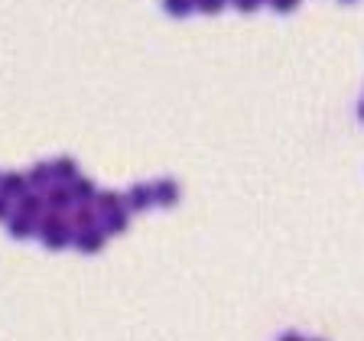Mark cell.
<instances>
[{"label":"cell","mask_w":364,"mask_h":341,"mask_svg":"<svg viewBox=\"0 0 364 341\" xmlns=\"http://www.w3.org/2000/svg\"><path fill=\"white\" fill-rule=\"evenodd\" d=\"M105 234H121V231H127V212H111V215H105V227H101Z\"/></svg>","instance_id":"obj_9"},{"label":"cell","mask_w":364,"mask_h":341,"mask_svg":"<svg viewBox=\"0 0 364 341\" xmlns=\"http://www.w3.org/2000/svg\"><path fill=\"white\" fill-rule=\"evenodd\" d=\"M10 234L14 237H30L33 234V218H26V215L10 218Z\"/></svg>","instance_id":"obj_13"},{"label":"cell","mask_w":364,"mask_h":341,"mask_svg":"<svg viewBox=\"0 0 364 341\" xmlns=\"http://www.w3.org/2000/svg\"><path fill=\"white\" fill-rule=\"evenodd\" d=\"M280 341H303V335H296V332H287V335H283Z\"/></svg>","instance_id":"obj_20"},{"label":"cell","mask_w":364,"mask_h":341,"mask_svg":"<svg viewBox=\"0 0 364 341\" xmlns=\"http://www.w3.org/2000/svg\"><path fill=\"white\" fill-rule=\"evenodd\" d=\"M68 192H72V198H78V202H88V198L98 195V192H95V182H91V179H75V182H68Z\"/></svg>","instance_id":"obj_11"},{"label":"cell","mask_w":364,"mask_h":341,"mask_svg":"<svg viewBox=\"0 0 364 341\" xmlns=\"http://www.w3.org/2000/svg\"><path fill=\"white\" fill-rule=\"evenodd\" d=\"M153 202L176 205V202H179V185H176V182H169V179L156 182V185H153Z\"/></svg>","instance_id":"obj_5"},{"label":"cell","mask_w":364,"mask_h":341,"mask_svg":"<svg viewBox=\"0 0 364 341\" xmlns=\"http://www.w3.org/2000/svg\"><path fill=\"white\" fill-rule=\"evenodd\" d=\"M345 4H351V0H345Z\"/></svg>","instance_id":"obj_22"},{"label":"cell","mask_w":364,"mask_h":341,"mask_svg":"<svg viewBox=\"0 0 364 341\" xmlns=\"http://www.w3.org/2000/svg\"><path fill=\"white\" fill-rule=\"evenodd\" d=\"M316 341H322V338H316Z\"/></svg>","instance_id":"obj_23"},{"label":"cell","mask_w":364,"mask_h":341,"mask_svg":"<svg viewBox=\"0 0 364 341\" xmlns=\"http://www.w3.org/2000/svg\"><path fill=\"white\" fill-rule=\"evenodd\" d=\"M95 212H98V208H91V205H85V202L78 205V208H75V218H72L78 231H85V227H95Z\"/></svg>","instance_id":"obj_12"},{"label":"cell","mask_w":364,"mask_h":341,"mask_svg":"<svg viewBox=\"0 0 364 341\" xmlns=\"http://www.w3.org/2000/svg\"><path fill=\"white\" fill-rule=\"evenodd\" d=\"M46 205H49V212L62 215L72 205V192H68V185H59V189H53L49 195H46Z\"/></svg>","instance_id":"obj_6"},{"label":"cell","mask_w":364,"mask_h":341,"mask_svg":"<svg viewBox=\"0 0 364 341\" xmlns=\"http://www.w3.org/2000/svg\"><path fill=\"white\" fill-rule=\"evenodd\" d=\"M296 4H299V0H270V7L277 10V13H293Z\"/></svg>","instance_id":"obj_17"},{"label":"cell","mask_w":364,"mask_h":341,"mask_svg":"<svg viewBox=\"0 0 364 341\" xmlns=\"http://www.w3.org/2000/svg\"><path fill=\"white\" fill-rule=\"evenodd\" d=\"M124 202H127L130 212H144L146 205L153 202V185H134V189L127 192V198H124Z\"/></svg>","instance_id":"obj_4"},{"label":"cell","mask_w":364,"mask_h":341,"mask_svg":"<svg viewBox=\"0 0 364 341\" xmlns=\"http://www.w3.org/2000/svg\"><path fill=\"white\" fill-rule=\"evenodd\" d=\"M95 208H98L101 215L117 212V208H121V195H117V192H98V195H95Z\"/></svg>","instance_id":"obj_10"},{"label":"cell","mask_w":364,"mask_h":341,"mask_svg":"<svg viewBox=\"0 0 364 341\" xmlns=\"http://www.w3.org/2000/svg\"><path fill=\"white\" fill-rule=\"evenodd\" d=\"M26 182H30L33 189H46V185L53 182V166H46V163H36V166L26 173Z\"/></svg>","instance_id":"obj_7"},{"label":"cell","mask_w":364,"mask_h":341,"mask_svg":"<svg viewBox=\"0 0 364 341\" xmlns=\"http://www.w3.org/2000/svg\"><path fill=\"white\" fill-rule=\"evenodd\" d=\"M39 212H43V198H39V195H23L20 198V215H26V218H36Z\"/></svg>","instance_id":"obj_15"},{"label":"cell","mask_w":364,"mask_h":341,"mask_svg":"<svg viewBox=\"0 0 364 341\" xmlns=\"http://www.w3.org/2000/svg\"><path fill=\"white\" fill-rule=\"evenodd\" d=\"M0 218H7V195H0Z\"/></svg>","instance_id":"obj_19"},{"label":"cell","mask_w":364,"mask_h":341,"mask_svg":"<svg viewBox=\"0 0 364 341\" xmlns=\"http://www.w3.org/2000/svg\"><path fill=\"white\" fill-rule=\"evenodd\" d=\"M39 241H43L46 247L62 250L68 241H75V237H72V231H68V221L53 212V215H46V218L39 221Z\"/></svg>","instance_id":"obj_1"},{"label":"cell","mask_w":364,"mask_h":341,"mask_svg":"<svg viewBox=\"0 0 364 341\" xmlns=\"http://www.w3.org/2000/svg\"><path fill=\"white\" fill-rule=\"evenodd\" d=\"M358 117H361V121H364V101H361V107H358Z\"/></svg>","instance_id":"obj_21"},{"label":"cell","mask_w":364,"mask_h":341,"mask_svg":"<svg viewBox=\"0 0 364 341\" xmlns=\"http://www.w3.org/2000/svg\"><path fill=\"white\" fill-rule=\"evenodd\" d=\"M228 0H196V7L202 10V13H218V10H225Z\"/></svg>","instance_id":"obj_16"},{"label":"cell","mask_w":364,"mask_h":341,"mask_svg":"<svg viewBox=\"0 0 364 341\" xmlns=\"http://www.w3.org/2000/svg\"><path fill=\"white\" fill-rule=\"evenodd\" d=\"M75 247L82 250V254H98V250L105 247V231H98V227H85V231H78Z\"/></svg>","instance_id":"obj_2"},{"label":"cell","mask_w":364,"mask_h":341,"mask_svg":"<svg viewBox=\"0 0 364 341\" xmlns=\"http://www.w3.org/2000/svg\"><path fill=\"white\" fill-rule=\"evenodd\" d=\"M26 189H30V182H26V175L20 173H7V175H0V195H7V198H23L26 195Z\"/></svg>","instance_id":"obj_3"},{"label":"cell","mask_w":364,"mask_h":341,"mask_svg":"<svg viewBox=\"0 0 364 341\" xmlns=\"http://www.w3.org/2000/svg\"><path fill=\"white\" fill-rule=\"evenodd\" d=\"M53 179H59V182H75V179H78L75 163H72V159H55V163H53Z\"/></svg>","instance_id":"obj_8"},{"label":"cell","mask_w":364,"mask_h":341,"mask_svg":"<svg viewBox=\"0 0 364 341\" xmlns=\"http://www.w3.org/2000/svg\"><path fill=\"white\" fill-rule=\"evenodd\" d=\"M260 4H264V0H235V7L241 10V13H254Z\"/></svg>","instance_id":"obj_18"},{"label":"cell","mask_w":364,"mask_h":341,"mask_svg":"<svg viewBox=\"0 0 364 341\" xmlns=\"http://www.w3.org/2000/svg\"><path fill=\"white\" fill-rule=\"evenodd\" d=\"M163 7L169 16H186L196 10V0H163Z\"/></svg>","instance_id":"obj_14"}]
</instances>
